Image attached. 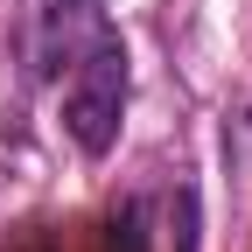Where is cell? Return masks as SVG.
<instances>
[{
  "label": "cell",
  "mask_w": 252,
  "mask_h": 252,
  "mask_svg": "<svg viewBox=\"0 0 252 252\" xmlns=\"http://www.w3.org/2000/svg\"><path fill=\"white\" fill-rule=\"evenodd\" d=\"M119 119H126V49L105 28L77 63H70V84H63V133L77 140V154L105 161L119 147Z\"/></svg>",
  "instance_id": "obj_1"
},
{
  "label": "cell",
  "mask_w": 252,
  "mask_h": 252,
  "mask_svg": "<svg viewBox=\"0 0 252 252\" xmlns=\"http://www.w3.org/2000/svg\"><path fill=\"white\" fill-rule=\"evenodd\" d=\"M105 252H154V231H147V196H126V203L105 217Z\"/></svg>",
  "instance_id": "obj_2"
},
{
  "label": "cell",
  "mask_w": 252,
  "mask_h": 252,
  "mask_svg": "<svg viewBox=\"0 0 252 252\" xmlns=\"http://www.w3.org/2000/svg\"><path fill=\"white\" fill-rule=\"evenodd\" d=\"M0 252H56V238H49L42 224H21V231H14L7 245H0Z\"/></svg>",
  "instance_id": "obj_3"
},
{
  "label": "cell",
  "mask_w": 252,
  "mask_h": 252,
  "mask_svg": "<svg viewBox=\"0 0 252 252\" xmlns=\"http://www.w3.org/2000/svg\"><path fill=\"white\" fill-rule=\"evenodd\" d=\"M245 119H252V112H245Z\"/></svg>",
  "instance_id": "obj_5"
},
{
  "label": "cell",
  "mask_w": 252,
  "mask_h": 252,
  "mask_svg": "<svg viewBox=\"0 0 252 252\" xmlns=\"http://www.w3.org/2000/svg\"><path fill=\"white\" fill-rule=\"evenodd\" d=\"M49 7H56V0H49Z\"/></svg>",
  "instance_id": "obj_4"
}]
</instances>
